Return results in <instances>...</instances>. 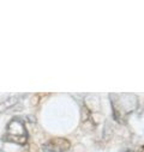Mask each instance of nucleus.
<instances>
[{
    "label": "nucleus",
    "mask_w": 144,
    "mask_h": 152,
    "mask_svg": "<svg viewBox=\"0 0 144 152\" xmlns=\"http://www.w3.org/2000/svg\"><path fill=\"white\" fill-rule=\"evenodd\" d=\"M140 152H144V146L142 147V151H140Z\"/></svg>",
    "instance_id": "obj_6"
},
{
    "label": "nucleus",
    "mask_w": 144,
    "mask_h": 152,
    "mask_svg": "<svg viewBox=\"0 0 144 152\" xmlns=\"http://www.w3.org/2000/svg\"><path fill=\"white\" fill-rule=\"evenodd\" d=\"M114 118L123 122V120L136 110L137 108V97L134 95H111Z\"/></svg>",
    "instance_id": "obj_1"
},
{
    "label": "nucleus",
    "mask_w": 144,
    "mask_h": 152,
    "mask_svg": "<svg viewBox=\"0 0 144 152\" xmlns=\"http://www.w3.org/2000/svg\"><path fill=\"white\" fill-rule=\"evenodd\" d=\"M18 101H19V97H17V96H13V97H10V98L5 99L4 102L0 103V113L7 111L10 108H12L13 105H16L18 103Z\"/></svg>",
    "instance_id": "obj_5"
},
{
    "label": "nucleus",
    "mask_w": 144,
    "mask_h": 152,
    "mask_svg": "<svg viewBox=\"0 0 144 152\" xmlns=\"http://www.w3.org/2000/svg\"><path fill=\"white\" fill-rule=\"evenodd\" d=\"M71 148V142L66 138H53L42 145L43 152H66Z\"/></svg>",
    "instance_id": "obj_3"
},
{
    "label": "nucleus",
    "mask_w": 144,
    "mask_h": 152,
    "mask_svg": "<svg viewBox=\"0 0 144 152\" xmlns=\"http://www.w3.org/2000/svg\"><path fill=\"white\" fill-rule=\"evenodd\" d=\"M5 139L18 144V145H25L28 141V133H26V128L23 124L22 120L15 118L12 119L7 127H6V133H5Z\"/></svg>",
    "instance_id": "obj_2"
},
{
    "label": "nucleus",
    "mask_w": 144,
    "mask_h": 152,
    "mask_svg": "<svg viewBox=\"0 0 144 152\" xmlns=\"http://www.w3.org/2000/svg\"><path fill=\"white\" fill-rule=\"evenodd\" d=\"M81 122H82V126H83L85 129H88V131H91V129H94V127H95V124H94V120H93V116H91L90 109H89L88 107H83V108H82Z\"/></svg>",
    "instance_id": "obj_4"
},
{
    "label": "nucleus",
    "mask_w": 144,
    "mask_h": 152,
    "mask_svg": "<svg viewBox=\"0 0 144 152\" xmlns=\"http://www.w3.org/2000/svg\"><path fill=\"white\" fill-rule=\"evenodd\" d=\"M127 152H136V151H127Z\"/></svg>",
    "instance_id": "obj_7"
}]
</instances>
